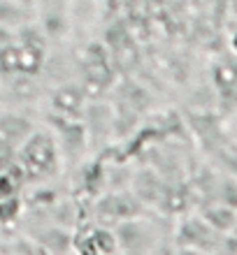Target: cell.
Here are the masks:
<instances>
[{"label":"cell","instance_id":"4","mask_svg":"<svg viewBox=\"0 0 237 255\" xmlns=\"http://www.w3.org/2000/svg\"><path fill=\"white\" fill-rule=\"evenodd\" d=\"M19 209V181L0 169V221L14 218Z\"/></svg>","mask_w":237,"mask_h":255},{"label":"cell","instance_id":"3","mask_svg":"<svg viewBox=\"0 0 237 255\" xmlns=\"http://www.w3.org/2000/svg\"><path fill=\"white\" fill-rule=\"evenodd\" d=\"M33 130L35 128L30 126L26 119H21V116L7 114V116L0 119V139L5 141L7 146H12V148H19L21 141L26 139Z\"/></svg>","mask_w":237,"mask_h":255},{"label":"cell","instance_id":"6","mask_svg":"<svg viewBox=\"0 0 237 255\" xmlns=\"http://www.w3.org/2000/svg\"><path fill=\"white\" fill-rule=\"evenodd\" d=\"M231 47H233V51L237 54V30L233 33V37H231Z\"/></svg>","mask_w":237,"mask_h":255},{"label":"cell","instance_id":"2","mask_svg":"<svg viewBox=\"0 0 237 255\" xmlns=\"http://www.w3.org/2000/svg\"><path fill=\"white\" fill-rule=\"evenodd\" d=\"M116 246L119 249H128V253H144L149 251L154 244H151V232L147 230L144 232V225L137 221L123 223L121 228L116 230Z\"/></svg>","mask_w":237,"mask_h":255},{"label":"cell","instance_id":"5","mask_svg":"<svg viewBox=\"0 0 237 255\" xmlns=\"http://www.w3.org/2000/svg\"><path fill=\"white\" fill-rule=\"evenodd\" d=\"M77 249L81 253H114V251H119V246H116L114 235H109L105 230H91L88 232V244L86 246L81 244Z\"/></svg>","mask_w":237,"mask_h":255},{"label":"cell","instance_id":"1","mask_svg":"<svg viewBox=\"0 0 237 255\" xmlns=\"http://www.w3.org/2000/svg\"><path fill=\"white\" fill-rule=\"evenodd\" d=\"M16 169L26 179H49L58 169V148L49 132H30L19 146Z\"/></svg>","mask_w":237,"mask_h":255}]
</instances>
